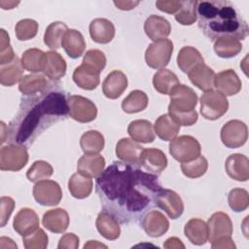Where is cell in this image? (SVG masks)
<instances>
[{
    "label": "cell",
    "instance_id": "obj_43",
    "mask_svg": "<svg viewBox=\"0 0 249 249\" xmlns=\"http://www.w3.org/2000/svg\"><path fill=\"white\" fill-rule=\"evenodd\" d=\"M208 168V161L203 156H198L193 160L182 162L181 170L183 174L189 178H198L205 174Z\"/></svg>",
    "mask_w": 249,
    "mask_h": 249
},
{
    "label": "cell",
    "instance_id": "obj_57",
    "mask_svg": "<svg viewBox=\"0 0 249 249\" xmlns=\"http://www.w3.org/2000/svg\"><path fill=\"white\" fill-rule=\"evenodd\" d=\"M19 2H14V1H0V6L4 10H10L15 8L17 5H18Z\"/></svg>",
    "mask_w": 249,
    "mask_h": 249
},
{
    "label": "cell",
    "instance_id": "obj_11",
    "mask_svg": "<svg viewBox=\"0 0 249 249\" xmlns=\"http://www.w3.org/2000/svg\"><path fill=\"white\" fill-rule=\"evenodd\" d=\"M33 196L43 206H55L62 198V191L57 182L41 180L33 187Z\"/></svg>",
    "mask_w": 249,
    "mask_h": 249
},
{
    "label": "cell",
    "instance_id": "obj_8",
    "mask_svg": "<svg viewBox=\"0 0 249 249\" xmlns=\"http://www.w3.org/2000/svg\"><path fill=\"white\" fill-rule=\"evenodd\" d=\"M168 112L189 113L195 110L197 104V95L193 89L186 85H178L170 92Z\"/></svg>",
    "mask_w": 249,
    "mask_h": 249
},
{
    "label": "cell",
    "instance_id": "obj_22",
    "mask_svg": "<svg viewBox=\"0 0 249 249\" xmlns=\"http://www.w3.org/2000/svg\"><path fill=\"white\" fill-rule=\"evenodd\" d=\"M105 167V160L100 154H85L77 163V170L80 174L96 178Z\"/></svg>",
    "mask_w": 249,
    "mask_h": 249
},
{
    "label": "cell",
    "instance_id": "obj_20",
    "mask_svg": "<svg viewBox=\"0 0 249 249\" xmlns=\"http://www.w3.org/2000/svg\"><path fill=\"white\" fill-rule=\"evenodd\" d=\"M144 31L152 41L157 42L165 39L170 34L171 25L163 17L151 15L145 20Z\"/></svg>",
    "mask_w": 249,
    "mask_h": 249
},
{
    "label": "cell",
    "instance_id": "obj_41",
    "mask_svg": "<svg viewBox=\"0 0 249 249\" xmlns=\"http://www.w3.org/2000/svg\"><path fill=\"white\" fill-rule=\"evenodd\" d=\"M45 56L46 53L39 49H29L26 50L21 56V63L25 70L37 73V72H43L44 64H45Z\"/></svg>",
    "mask_w": 249,
    "mask_h": 249
},
{
    "label": "cell",
    "instance_id": "obj_52",
    "mask_svg": "<svg viewBox=\"0 0 249 249\" xmlns=\"http://www.w3.org/2000/svg\"><path fill=\"white\" fill-rule=\"evenodd\" d=\"M156 6L160 11H161L163 13L176 14L182 6V1L159 0V1H156Z\"/></svg>",
    "mask_w": 249,
    "mask_h": 249
},
{
    "label": "cell",
    "instance_id": "obj_4",
    "mask_svg": "<svg viewBox=\"0 0 249 249\" xmlns=\"http://www.w3.org/2000/svg\"><path fill=\"white\" fill-rule=\"evenodd\" d=\"M228 109L227 96L218 90L205 91L200 97V114L206 120H218L227 113Z\"/></svg>",
    "mask_w": 249,
    "mask_h": 249
},
{
    "label": "cell",
    "instance_id": "obj_3",
    "mask_svg": "<svg viewBox=\"0 0 249 249\" xmlns=\"http://www.w3.org/2000/svg\"><path fill=\"white\" fill-rule=\"evenodd\" d=\"M198 27L210 40L232 37L244 40L248 35V24L235 6L228 0L196 1Z\"/></svg>",
    "mask_w": 249,
    "mask_h": 249
},
{
    "label": "cell",
    "instance_id": "obj_49",
    "mask_svg": "<svg viewBox=\"0 0 249 249\" xmlns=\"http://www.w3.org/2000/svg\"><path fill=\"white\" fill-rule=\"evenodd\" d=\"M48 240L47 233L40 228L22 236L23 246L26 249H45L48 246Z\"/></svg>",
    "mask_w": 249,
    "mask_h": 249
},
{
    "label": "cell",
    "instance_id": "obj_7",
    "mask_svg": "<svg viewBox=\"0 0 249 249\" xmlns=\"http://www.w3.org/2000/svg\"><path fill=\"white\" fill-rule=\"evenodd\" d=\"M173 53L171 40L162 39L149 45L145 52V60L149 67L163 69L170 61Z\"/></svg>",
    "mask_w": 249,
    "mask_h": 249
},
{
    "label": "cell",
    "instance_id": "obj_31",
    "mask_svg": "<svg viewBox=\"0 0 249 249\" xmlns=\"http://www.w3.org/2000/svg\"><path fill=\"white\" fill-rule=\"evenodd\" d=\"M127 132L132 140L139 143H152L155 140L153 124L147 120L132 121L128 124Z\"/></svg>",
    "mask_w": 249,
    "mask_h": 249
},
{
    "label": "cell",
    "instance_id": "obj_17",
    "mask_svg": "<svg viewBox=\"0 0 249 249\" xmlns=\"http://www.w3.org/2000/svg\"><path fill=\"white\" fill-rule=\"evenodd\" d=\"M225 169L233 180L245 182L249 179V160L242 154L229 156L225 162Z\"/></svg>",
    "mask_w": 249,
    "mask_h": 249
},
{
    "label": "cell",
    "instance_id": "obj_16",
    "mask_svg": "<svg viewBox=\"0 0 249 249\" xmlns=\"http://www.w3.org/2000/svg\"><path fill=\"white\" fill-rule=\"evenodd\" d=\"M214 87L224 95L231 96L240 91L242 83L232 69H227L215 75Z\"/></svg>",
    "mask_w": 249,
    "mask_h": 249
},
{
    "label": "cell",
    "instance_id": "obj_29",
    "mask_svg": "<svg viewBox=\"0 0 249 249\" xmlns=\"http://www.w3.org/2000/svg\"><path fill=\"white\" fill-rule=\"evenodd\" d=\"M52 84L43 74H29L22 77L18 89L24 95H34L46 90Z\"/></svg>",
    "mask_w": 249,
    "mask_h": 249
},
{
    "label": "cell",
    "instance_id": "obj_51",
    "mask_svg": "<svg viewBox=\"0 0 249 249\" xmlns=\"http://www.w3.org/2000/svg\"><path fill=\"white\" fill-rule=\"evenodd\" d=\"M1 227H5L15 208V201L10 196H2L0 199Z\"/></svg>",
    "mask_w": 249,
    "mask_h": 249
},
{
    "label": "cell",
    "instance_id": "obj_27",
    "mask_svg": "<svg viewBox=\"0 0 249 249\" xmlns=\"http://www.w3.org/2000/svg\"><path fill=\"white\" fill-rule=\"evenodd\" d=\"M61 47L71 58L80 57L86 49V42L82 33L76 29H68L65 33Z\"/></svg>",
    "mask_w": 249,
    "mask_h": 249
},
{
    "label": "cell",
    "instance_id": "obj_10",
    "mask_svg": "<svg viewBox=\"0 0 249 249\" xmlns=\"http://www.w3.org/2000/svg\"><path fill=\"white\" fill-rule=\"evenodd\" d=\"M221 140L230 149L243 146L248 138L247 125L239 120H231L226 123L221 128Z\"/></svg>",
    "mask_w": 249,
    "mask_h": 249
},
{
    "label": "cell",
    "instance_id": "obj_48",
    "mask_svg": "<svg viewBox=\"0 0 249 249\" xmlns=\"http://www.w3.org/2000/svg\"><path fill=\"white\" fill-rule=\"evenodd\" d=\"M15 32L19 41L30 40L37 35L38 23L31 18L20 19L15 26Z\"/></svg>",
    "mask_w": 249,
    "mask_h": 249
},
{
    "label": "cell",
    "instance_id": "obj_55",
    "mask_svg": "<svg viewBox=\"0 0 249 249\" xmlns=\"http://www.w3.org/2000/svg\"><path fill=\"white\" fill-rule=\"evenodd\" d=\"M163 247L166 249H179L185 248V245L182 243V241L178 238V237H169L165 240V242L163 243Z\"/></svg>",
    "mask_w": 249,
    "mask_h": 249
},
{
    "label": "cell",
    "instance_id": "obj_21",
    "mask_svg": "<svg viewBox=\"0 0 249 249\" xmlns=\"http://www.w3.org/2000/svg\"><path fill=\"white\" fill-rule=\"evenodd\" d=\"M69 215L63 208H54L48 210L42 219L43 226L53 233L64 232L69 226Z\"/></svg>",
    "mask_w": 249,
    "mask_h": 249
},
{
    "label": "cell",
    "instance_id": "obj_12",
    "mask_svg": "<svg viewBox=\"0 0 249 249\" xmlns=\"http://www.w3.org/2000/svg\"><path fill=\"white\" fill-rule=\"evenodd\" d=\"M156 205L161 208L169 218L177 219L184 211V203L180 196L169 189H161L156 196Z\"/></svg>",
    "mask_w": 249,
    "mask_h": 249
},
{
    "label": "cell",
    "instance_id": "obj_26",
    "mask_svg": "<svg viewBox=\"0 0 249 249\" xmlns=\"http://www.w3.org/2000/svg\"><path fill=\"white\" fill-rule=\"evenodd\" d=\"M95 225L98 232L108 240H115L121 234L119 221L104 210L97 215Z\"/></svg>",
    "mask_w": 249,
    "mask_h": 249
},
{
    "label": "cell",
    "instance_id": "obj_32",
    "mask_svg": "<svg viewBox=\"0 0 249 249\" xmlns=\"http://www.w3.org/2000/svg\"><path fill=\"white\" fill-rule=\"evenodd\" d=\"M204 63L201 53L194 47H183L177 55V65L184 73H189L197 65Z\"/></svg>",
    "mask_w": 249,
    "mask_h": 249
},
{
    "label": "cell",
    "instance_id": "obj_56",
    "mask_svg": "<svg viewBox=\"0 0 249 249\" xmlns=\"http://www.w3.org/2000/svg\"><path fill=\"white\" fill-rule=\"evenodd\" d=\"M139 4V1H114V5L117 6L120 10L128 11L133 9Z\"/></svg>",
    "mask_w": 249,
    "mask_h": 249
},
{
    "label": "cell",
    "instance_id": "obj_9",
    "mask_svg": "<svg viewBox=\"0 0 249 249\" xmlns=\"http://www.w3.org/2000/svg\"><path fill=\"white\" fill-rule=\"evenodd\" d=\"M68 115L79 123H89L95 120L97 108L95 104L81 95H70L68 97Z\"/></svg>",
    "mask_w": 249,
    "mask_h": 249
},
{
    "label": "cell",
    "instance_id": "obj_5",
    "mask_svg": "<svg viewBox=\"0 0 249 249\" xmlns=\"http://www.w3.org/2000/svg\"><path fill=\"white\" fill-rule=\"evenodd\" d=\"M201 147L199 142L191 135H181L171 140L169 154L180 162H187L200 156Z\"/></svg>",
    "mask_w": 249,
    "mask_h": 249
},
{
    "label": "cell",
    "instance_id": "obj_19",
    "mask_svg": "<svg viewBox=\"0 0 249 249\" xmlns=\"http://www.w3.org/2000/svg\"><path fill=\"white\" fill-rule=\"evenodd\" d=\"M127 88V78L120 70H114L109 73L102 84V91L107 98L117 99Z\"/></svg>",
    "mask_w": 249,
    "mask_h": 249
},
{
    "label": "cell",
    "instance_id": "obj_6",
    "mask_svg": "<svg viewBox=\"0 0 249 249\" xmlns=\"http://www.w3.org/2000/svg\"><path fill=\"white\" fill-rule=\"evenodd\" d=\"M28 161V153L23 145L10 144L0 150V169L3 171H18Z\"/></svg>",
    "mask_w": 249,
    "mask_h": 249
},
{
    "label": "cell",
    "instance_id": "obj_45",
    "mask_svg": "<svg viewBox=\"0 0 249 249\" xmlns=\"http://www.w3.org/2000/svg\"><path fill=\"white\" fill-rule=\"evenodd\" d=\"M175 19L182 25H191L196 20V1H182L180 10L175 14Z\"/></svg>",
    "mask_w": 249,
    "mask_h": 249
},
{
    "label": "cell",
    "instance_id": "obj_38",
    "mask_svg": "<svg viewBox=\"0 0 249 249\" xmlns=\"http://www.w3.org/2000/svg\"><path fill=\"white\" fill-rule=\"evenodd\" d=\"M68 27L62 21H53L48 25L44 34V43L51 50H57L61 47L62 39Z\"/></svg>",
    "mask_w": 249,
    "mask_h": 249
},
{
    "label": "cell",
    "instance_id": "obj_36",
    "mask_svg": "<svg viewBox=\"0 0 249 249\" xmlns=\"http://www.w3.org/2000/svg\"><path fill=\"white\" fill-rule=\"evenodd\" d=\"M92 180L79 172L74 173L68 181V190L73 197L83 199L88 197L92 191Z\"/></svg>",
    "mask_w": 249,
    "mask_h": 249
},
{
    "label": "cell",
    "instance_id": "obj_1",
    "mask_svg": "<svg viewBox=\"0 0 249 249\" xmlns=\"http://www.w3.org/2000/svg\"><path fill=\"white\" fill-rule=\"evenodd\" d=\"M158 175L145 171L138 163L113 161L95 181V191L104 211L121 224L135 223L156 205L161 190Z\"/></svg>",
    "mask_w": 249,
    "mask_h": 249
},
{
    "label": "cell",
    "instance_id": "obj_33",
    "mask_svg": "<svg viewBox=\"0 0 249 249\" xmlns=\"http://www.w3.org/2000/svg\"><path fill=\"white\" fill-rule=\"evenodd\" d=\"M23 74V66L21 60L16 55L10 63L1 65L0 67V83L5 87H12L20 82Z\"/></svg>",
    "mask_w": 249,
    "mask_h": 249
},
{
    "label": "cell",
    "instance_id": "obj_30",
    "mask_svg": "<svg viewBox=\"0 0 249 249\" xmlns=\"http://www.w3.org/2000/svg\"><path fill=\"white\" fill-rule=\"evenodd\" d=\"M186 237L195 245H203L208 240L207 224L198 218L189 220L184 228Z\"/></svg>",
    "mask_w": 249,
    "mask_h": 249
},
{
    "label": "cell",
    "instance_id": "obj_42",
    "mask_svg": "<svg viewBox=\"0 0 249 249\" xmlns=\"http://www.w3.org/2000/svg\"><path fill=\"white\" fill-rule=\"evenodd\" d=\"M104 145V137L97 130H89L80 139V146L85 154H99L103 150Z\"/></svg>",
    "mask_w": 249,
    "mask_h": 249
},
{
    "label": "cell",
    "instance_id": "obj_58",
    "mask_svg": "<svg viewBox=\"0 0 249 249\" xmlns=\"http://www.w3.org/2000/svg\"><path fill=\"white\" fill-rule=\"evenodd\" d=\"M100 247H104V248H107L106 245L102 244V243H99L98 241L96 240H89V242L87 244L84 245V248H100Z\"/></svg>",
    "mask_w": 249,
    "mask_h": 249
},
{
    "label": "cell",
    "instance_id": "obj_35",
    "mask_svg": "<svg viewBox=\"0 0 249 249\" xmlns=\"http://www.w3.org/2000/svg\"><path fill=\"white\" fill-rule=\"evenodd\" d=\"M178 85H180L178 77L168 69L163 68L154 74L153 86L155 89L161 94H170Z\"/></svg>",
    "mask_w": 249,
    "mask_h": 249
},
{
    "label": "cell",
    "instance_id": "obj_28",
    "mask_svg": "<svg viewBox=\"0 0 249 249\" xmlns=\"http://www.w3.org/2000/svg\"><path fill=\"white\" fill-rule=\"evenodd\" d=\"M143 147L136 141L129 138H122L116 145L117 157L126 162L139 163Z\"/></svg>",
    "mask_w": 249,
    "mask_h": 249
},
{
    "label": "cell",
    "instance_id": "obj_40",
    "mask_svg": "<svg viewBox=\"0 0 249 249\" xmlns=\"http://www.w3.org/2000/svg\"><path fill=\"white\" fill-rule=\"evenodd\" d=\"M242 50L239 40L232 37H222L215 41L214 51L216 54L223 58H231L237 55Z\"/></svg>",
    "mask_w": 249,
    "mask_h": 249
},
{
    "label": "cell",
    "instance_id": "obj_14",
    "mask_svg": "<svg viewBox=\"0 0 249 249\" xmlns=\"http://www.w3.org/2000/svg\"><path fill=\"white\" fill-rule=\"evenodd\" d=\"M139 163L145 171L155 175H160L167 166V158L165 154L160 149H143Z\"/></svg>",
    "mask_w": 249,
    "mask_h": 249
},
{
    "label": "cell",
    "instance_id": "obj_15",
    "mask_svg": "<svg viewBox=\"0 0 249 249\" xmlns=\"http://www.w3.org/2000/svg\"><path fill=\"white\" fill-rule=\"evenodd\" d=\"M141 226L151 237H160L169 229L167 218L158 210L148 211L141 219Z\"/></svg>",
    "mask_w": 249,
    "mask_h": 249
},
{
    "label": "cell",
    "instance_id": "obj_18",
    "mask_svg": "<svg viewBox=\"0 0 249 249\" xmlns=\"http://www.w3.org/2000/svg\"><path fill=\"white\" fill-rule=\"evenodd\" d=\"M39 217L33 209L21 208L15 216L13 227L14 230L21 236L31 233L39 228Z\"/></svg>",
    "mask_w": 249,
    "mask_h": 249
},
{
    "label": "cell",
    "instance_id": "obj_54",
    "mask_svg": "<svg viewBox=\"0 0 249 249\" xmlns=\"http://www.w3.org/2000/svg\"><path fill=\"white\" fill-rule=\"evenodd\" d=\"M211 247L213 249H234L235 244L231 237H222L220 239H217L213 242H211Z\"/></svg>",
    "mask_w": 249,
    "mask_h": 249
},
{
    "label": "cell",
    "instance_id": "obj_34",
    "mask_svg": "<svg viewBox=\"0 0 249 249\" xmlns=\"http://www.w3.org/2000/svg\"><path fill=\"white\" fill-rule=\"evenodd\" d=\"M154 130L161 140L171 141L180 131V125L169 116V114H163L156 120Z\"/></svg>",
    "mask_w": 249,
    "mask_h": 249
},
{
    "label": "cell",
    "instance_id": "obj_13",
    "mask_svg": "<svg viewBox=\"0 0 249 249\" xmlns=\"http://www.w3.org/2000/svg\"><path fill=\"white\" fill-rule=\"evenodd\" d=\"M208 239L213 242L222 237H231L232 234V223L230 216L224 212H215L207 222Z\"/></svg>",
    "mask_w": 249,
    "mask_h": 249
},
{
    "label": "cell",
    "instance_id": "obj_2",
    "mask_svg": "<svg viewBox=\"0 0 249 249\" xmlns=\"http://www.w3.org/2000/svg\"><path fill=\"white\" fill-rule=\"evenodd\" d=\"M66 92L52 84L43 92L22 98L15 118L8 126L11 144L31 145L46 129L68 114Z\"/></svg>",
    "mask_w": 249,
    "mask_h": 249
},
{
    "label": "cell",
    "instance_id": "obj_25",
    "mask_svg": "<svg viewBox=\"0 0 249 249\" xmlns=\"http://www.w3.org/2000/svg\"><path fill=\"white\" fill-rule=\"evenodd\" d=\"M43 73L53 81H58L66 73V62L55 51L46 53Z\"/></svg>",
    "mask_w": 249,
    "mask_h": 249
},
{
    "label": "cell",
    "instance_id": "obj_24",
    "mask_svg": "<svg viewBox=\"0 0 249 249\" xmlns=\"http://www.w3.org/2000/svg\"><path fill=\"white\" fill-rule=\"evenodd\" d=\"M215 75V72L204 63L197 65L188 73L192 84L204 92L213 89Z\"/></svg>",
    "mask_w": 249,
    "mask_h": 249
},
{
    "label": "cell",
    "instance_id": "obj_53",
    "mask_svg": "<svg viewBox=\"0 0 249 249\" xmlns=\"http://www.w3.org/2000/svg\"><path fill=\"white\" fill-rule=\"evenodd\" d=\"M79 237L72 233V232H68L65 233L64 235H62V237L59 239L57 248L59 249H77L79 247Z\"/></svg>",
    "mask_w": 249,
    "mask_h": 249
},
{
    "label": "cell",
    "instance_id": "obj_39",
    "mask_svg": "<svg viewBox=\"0 0 249 249\" xmlns=\"http://www.w3.org/2000/svg\"><path fill=\"white\" fill-rule=\"evenodd\" d=\"M148 102L149 98L147 94L140 89H135L130 91L129 94L122 101V109L127 114L138 113L146 109Z\"/></svg>",
    "mask_w": 249,
    "mask_h": 249
},
{
    "label": "cell",
    "instance_id": "obj_50",
    "mask_svg": "<svg viewBox=\"0 0 249 249\" xmlns=\"http://www.w3.org/2000/svg\"><path fill=\"white\" fill-rule=\"evenodd\" d=\"M15 57L14 50L10 44V37L2 28L0 30V65L12 62Z\"/></svg>",
    "mask_w": 249,
    "mask_h": 249
},
{
    "label": "cell",
    "instance_id": "obj_23",
    "mask_svg": "<svg viewBox=\"0 0 249 249\" xmlns=\"http://www.w3.org/2000/svg\"><path fill=\"white\" fill-rule=\"evenodd\" d=\"M89 35L98 44H108L114 39L115 26L107 18H94L89 23Z\"/></svg>",
    "mask_w": 249,
    "mask_h": 249
},
{
    "label": "cell",
    "instance_id": "obj_47",
    "mask_svg": "<svg viewBox=\"0 0 249 249\" xmlns=\"http://www.w3.org/2000/svg\"><path fill=\"white\" fill-rule=\"evenodd\" d=\"M228 202L230 207L234 212H242L249 206V195L245 189L234 188L228 196Z\"/></svg>",
    "mask_w": 249,
    "mask_h": 249
},
{
    "label": "cell",
    "instance_id": "obj_44",
    "mask_svg": "<svg viewBox=\"0 0 249 249\" xmlns=\"http://www.w3.org/2000/svg\"><path fill=\"white\" fill-rule=\"evenodd\" d=\"M53 173V166L45 160H36L28 168L26 172V177L30 182L37 183L41 180H46L50 178Z\"/></svg>",
    "mask_w": 249,
    "mask_h": 249
},
{
    "label": "cell",
    "instance_id": "obj_37",
    "mask_svg": "<svg viewBox=\"0 0 249 249\" xmlns=\"http://www.w3.org/2000/svg\"><path fill=\"white\" fill-rule=\"evenodd\" d=\"M73 81L79 88L87 90H92L99 85L100 78L99 74L81 64L76 67L73 72Z\"/></svg>",
    "mask_w": 249,
    "mask_h": 249
},
{
    "label": "cell",
    "instance_id": "obj_46",
    "mask_svg": "<svg viewBox=\"0 0 249 249\" xmlns=\"http://www.w3.org/2000/svg\"><path fill=\"white\" fill-rule=\"evenodd\" d=\"M82 64L93 72L100 74L106 65V56L104 53L99 50H89L84 55Z\"/></svg>",
    "mask_w": 249,
    "mask_h": 249
}]
</instances>
